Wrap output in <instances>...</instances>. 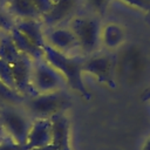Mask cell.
Listing matches in <instances>:
<instances>
[{
  "instance_id": "cell-3",
  "label": "cell",
  "mask_w": 150,
  "mask_h": 150,
  "mask_svg": "<svg viewBox=\"0 0 150 150\" xmlns=\"http://www.w3.org/2000/svg\"><path fill=\"white\" fill-rule=\"evenodd\" d=\"M23 103L26 110L34 118H50L56 114L66 112L71 105V98L63 89L27 97Z\"/></svg>"
},
{
  "instance_id": "cell-16",
  "label": "cell",
  "mask_w": 150,
  "mask_h": 150,
  "mask_svg": "<svg viewBox=\"0 0 150 150\" xmlns=\"http://www.w3.org/2000/svg\"><path fill=\"white\" fill-rule=\"evenodd\" d=\"M9 35H11L13 42L15 43L16 48L19 49V52H20L22 55L28 56V57L32 59L33 61L45 57L43 49L40 48L39 46H36L34 42H32L26 35H23V34H22L20 30H18L15 27L9 32Z\"/></svg>"
},
{
  "instance_id": "cell-19",
  "label": "cell",
  "mask_w": 150,
  "mask_h": 150,
  "mask_svg": "<svg viewBox=\"0 0 150 150\" xmlns=\"http://www.w3.org/2000/svg\"><path fill=\"white\" fill-rule=\"evenodd\" d=\"M0 81L4 82L7 87H9L12 90L16 91L15 86H14L13 73H12V64L6 61H2V60H0Z\"/></svg>"
},
{
  "instance_id": "cell-21",
  "label": "cell",
  "mask_w": 150,
  "mask_h": 150,
  "mask_svg": "<svg viewBox=\"0 0 150 150\" xmlns=\"http://www.w3.org/2000/svg\"><path fill=\"white\" fill-rule=\"evenodd\" d=\"M15 27V20L7 13L5 8L0 7V32L9 33Z\"/></svg>"
},
{
  "instance_id": "cell-1",
  "label": "cell",
  "mask_w": 150,
  "mask_h": 150,
  "mask_svg": "<svg viewBox=\"0 0 150 150\" xmlns=\"http://www.w3.org/2000/svg\"><path fill=\"white\" fill-rule=\"evenodd\" d=\"M45 53V59L47 62H49L55 69L59 70V73L63 76L66 80V83L69 88H71L74 91H76L81 97L84 100H90L91 94L87 89L84 82H83V61L84 57L81 54L75 55H68L64 53H61L49 45H45L42 48Z\"/></svg>"
},
{
  "instance_id": "cell-2",
  "label": "cell",
  "mask_w": 150,
  "mask_h": 150,
  "mask_svg": "<svg viewBox=\"0 0 150 150\" xmlns=\"http://www.w3.org/2000/svg\"><path fill=\"white\" fill-rule=\"evenodd\" d=\"M67 25L75 34L80 53L83 56H89L100 52L102 29L101 18L94 14L75 15Z\"/></svg>"
},
{
  "instance_id": "cell-11",
  "label": "cell",
  "mask_w": 150,
  "mask_h": 150,
  "mask_svg": "<svg viewBox=\"0 0 150 150\" xmlns=\"http://www.w3.org/2000/svg\"><path fill=\"white\" fill-rule=\"evenodd\" d=\"M52 143V124L50 118H34L32 121L27 141L26 150H34Z\"/></svg>"
},
{
  "instance_id": "cell-12",
  "label": "cell",
  "mask_w": 150,
  "mask_h": 150,
  "mask_svg": "<svg viewBox=\"0 0 150 150\" xmlns=\"http://www.w3.org/2000/svg\"><path fill=\"white\" fill-rule=\"evenodd\" d=\"M50 124H52V144L60 150H71L70 125L66 112H61L52 116Z\"/></svg>"
},
{
  "instance_id": "cell-14",
  "label": "cell",
  "mask_w": 150,
  "mask_h": 150,
  "mask_svg": "<svg viewBox=\"0 0 150 150\" xmlns=\"http://www.w3.org/2000/svg\"><path fill=\"white\" fill-rule=\"evenodd\" d=\"M5 9L14 20H41V14L32 0H9Z\"/></svg>"
},
{
  "instance_id": "cell-10",
  "label": "cell",
  "mask_w": 150,
  "mask_h": 150,
  "mask_svg": "<svg viewBox=\"0 0 150 150\" xmlns=\"http://www.w3.org/2000/svg\"><path fill=\"white\" fill-rule=\"evenodd\" d=\"M81 0H59L52 7V9L41 18L43 28L60 26L68 23L79 9Z\"/></svg>"
},
{
  "instance_id": "cell-6",
  "label": "cell",
  "mask_w": 150,
  "mask_h": 150,
  "mask_svg": "<svg viewBox=\"0 0 150 150\" xmlns=\"http://www.w3.org/2000/svg\"><path fill=\"white\" fill-rule=\"evenodd\" d=\"M0 121L6 135L19 144L25 145L32 124L28 116L14 108H2L0 110Z\"/></svg>"
},
{
  "instance_id": "cell-8",
  "label": "cell",
  "mask_w": 150,
  "mask_h": 150,
  "mask_svg": "<svg viewBox=\"0 0 150 150\" xmlns=\"http://www.w3.org/2000/svg\"><path fill=\"white\" fill-rule=\"evenodd\" d=\"M45 39L47 45L61 53L68 55L81 54L77 39L73 30L68 27V25H60L45 28Z\"/></svg>"
},
{
  "instance_id": "cell-27",
  "label": "cell",
  "mask_w": 150,
  "mask_h": 150,
  "mask_svg": "<svg viewBox=\"0 0 150 150\" xmlns=\"http://www.w3.org/2000/svg\"><path fill=\"white\" fill-rule=\"evenodd\" d=\"M142 150H150V136L146 138V141L144 142L143 146H142Z\"/></svg>"
},
{
  "instance_id": "cell-18",
  "label": "cell",
  "mask_w": 150,
  "mask_h": 150,
  "mask_svg": "<svg viewBox=\"0 0 150 150\" xmlns=\"http://www.w3.org/2000/svg\"><path fill=\"white\" fill-rule=\"evenodd\" d=\"M86 7L90 11V14H94L98 18H103L109 7L110 0H83Z\"/></svg>"
},
{
  "instance_id": "cell-29",
  "label": "cell",
  "mask_w": 150,
  "mask_h": 150,
  "mask_svg": "<svg viewBox=\"0 0 150 150\" xmlns=\"http://www.w3.org/2000/svg\"><path fill=\"white\" fill-rule=\"evenodd\" d=\"M9 0H0V7L1 8H5V6H6V4L8 2Z\"/></svg>"
},
{
  "instance_id": "cell-20",
  "label": "cell",
  "mask_w": 150,
  "mask_h": 150,
  "mask_svg": "<svg viewBox=\"0 0 150 150\" xmlns=\"http://www.w3.org/2000/svg\"><path fill=\"white\" fill-rule=\"evenodd\" d=\"M0 100L11 103H23L26 98L20 94H18L16 91L12 90L9 87H7L4 82L0 81Z\"/></svg>"
},
{
  "instance_id": "cell-9",
  "label": "cell",
  "mask_w": 150,
  "mask_h": 150,
  "mask_svg": "<svg viewBox=\"0 0 150 150\" xmlns=\"http://www.w3.org/2000/svg\"><path fill=\"white\" fill-rule=\"evenodd\" d=\"M32 68H33V60L22 54L12 64V73H13L15 89L25 98L38 95L35 94L32 87Z\"/></svg>"
},
{
  "instance_id": "cell-5",
  "label": "cell",
  "mask_w": 150,
  "mask_h": 150,
  "mask_svg": "<svg viewBox=\"0 0 150 150\" xmlns=\"http://www.w3.org/2000/svg\"><path fill=\"white\" fill-rule=\"evenodd\" d=\"M66 80L46 59L33 61L32 87L35 94H47L66 89Z\"/></svg>"
},
{
  "instance_id": "cell-32",
  "label": "cell",
  "mask_w": 150,
  "mask_h": 150,
  "mask_svg": "<svg viewBox=\"0 0 150 150\" xmlns=\"http://www.w3.org/2000/svg\"><path fill=\"white\" fill-rule=\"evenodd\" d=\"M0 110H1V108H0Z\"/></svg>"
},
{
  "instance_id": "cell-25",
  "label": "cell",
  "mask_w": 150,
  "mask_h": 150,
  "mask_svg": "<svg viewBox=\"0 0 150 150\" xmlns=\"http://www.w3.org/2000/svg\"><path fill=\"white\" fill-rule=\"evenodd\" d=\"M34 150H60V149H57L55 145H53V144L50 143V144H48V145H45V146H42V148L34 149Z\"/></svg>"
},
{
  "instance_id": "cell-23",
  "label": "cell",
  "mask_w": 150,
  "mask_h": 150,
  "mask_svg": "<svg viewBox=\"0 0 150 150\" xmlns=\"http://www.w3.org/2000/svg\"><path fill=\"white\" fill-rule=\"evenodd\" d=\"M0 150H26L25 145L19 144L8 135H5L0 139Z\"/></svg>"
},
{
  "instance_id": "cell-22",
  "label": "cell",
  "mask_w": 150,
  "mask_h": 150,
  "mask_svg": "<svg viewBox=\"0 0 150 150\" xmlns=\"http://www.w3.org/2000/svg\"><path fill=\"white\" fill-rule=\"evenodd\" d=\"M120 1H122L123 4L135 8L137 11L150 14V0H120Z\"/></svg>"
},
{
  "instance_id": "cell-13",
  "label": "cell",
  "mask_w": 150,
  "mask_h": 150,
  "mask_svg": "<svg viewBox=\"0 0 150 150\" xmlns=\"http://www.w3.org/2000/svg\"><path fill=\"white\" fill-rule=\"evenodd\" d=\"M127 33L122 25L117 22H108L102 25L101 29V47L107 52L116 53L125 42Z\"/></svg>"
},
{
  "instance_id": "cell-7",
  "label": "cell",
  "mask_w": 150,
  "mask_h": 150,
  "mask_svg": "<svg viewBox=\"0 0 150 150\" xmlns=\"http://www.w3.org/2000/svg\"><path fill=\"white\" fill-rule=\"evenodd\" d=\"M122 61L117 60L116 70L122 69L123 76L131 82H137L146 70V56L139 46L132 45L122 54Z\"/></svg>"
},
{
  "instance_id": "cell-15",
  "label": "cell",
  "mask_w": 150,
  "mask_h": 150,
  "mask_svg": "<svg viewBox=\"0 0 150 150\" xmlns=\"http://www.w3.org/2000/svg\"><path fill=\"white\" fill-rule=\"evenodd\" d=\"M15 28L40 48L45 47V28L41 20H15Z\"/></svg>"
},
{
  "instance_id": "cell-31",
  "label": "cell",
  "mask_w": 150,
  "mask_h": 150,
  "mask_svg": "<svg viewBox=\"0 0 150 150\" xmlns=\"http://www.w3.org/2000/svg\"><path fill=\"white\" fill-rule=\"evenodd\" d=\"M1 33H4V32H0V35H1Z\"/></svg>"
},
{
  "instance_id": "cell-4",
  "label": "cell",
  "mask_w": 150,
  "mask_h": 150,
  "mask_svg": "<svg viewBox=\"0 0 150 150\" xmlns=\"http://www.w3.org/2000/svg\"><path fill=\"white\" fill-rule=\"evenodd\" d=\"M116 62L117 54L111 52H97L86 56L82 66L83 73L91 74L96 80L110 88L116 87Z\"/></svg>"
},
{
  "instance_id": "cell-17",
  "label": "cell",
  "mask_w": 150,
  "mask_h": 150,
  "mask_svg": "<svg viewBox=\"0 0 150 150\" xmlns=\"http://www.w3.org/2000/svg\"><path fill=\"white\" fill-rule=\"evenodd\" d=\"M20 55L21 53L19 52L15 43L13 42L9 33H1L0 35V60L13 64L20 57Z\"/></svg>"
},
{
  "instance_id": "cell-30",
  "label": "cell",
  "mask_w": 150,
  "mask_h": 150,
  "mask_svg": "<svg viewBox=\"0 0 150 150\" xmlns=\"http://www.w3.org/2000/svg\"><path fill=\"white\" fill-rule=\"evenodd\" d=\"M57 1H59V0H52V2H53V4H55V2H57Z\"/></svg>"
},
{
  "instance_id": "cell-24",
  "label": "cell",
  "mask_w": 150,
  "mask_h": 150,
  "mask_svg": "<svg viewBox=\"0 0 150 150\" xmlns=\"http://www.w3.org/2000/svg\"><path fill=\"white\" fill-rule=\"evenodd\" d=\"M32 2L34 4V6L36 7V9L39 11V13L41 14V18L45 14H47L52 9V7L54 5L52 2V0H32Z\"/></svg>"
},
{
  "instance_id": "cell-26",
  "label": "cell",
  "mask_w": 150,
  "mask_h": 150,
  "mask_svg": "<svg viewBox=\"0 0 150 150\" xmlns=\"http://www.w3.org/2000/svg\"><path fill=\"white\" fill-rule=\"evenodd\" d=\"M142 100L143 101H150V87L146 90H144V93L142 95Z\"/></svg>"
},
{
  "instance_id": "cell-28",
  "label": "cell",
  "mask_w": 150,
  "mask_h": 150,
  "mask_svg": "<svg viewBox=\"0 0 150 150\" xmlns=\"http://www.w3.org/2000/svg\"><path fill=\"white\" fill-rule=\"evenodd\" d=\"M6 135V132H5V130H4V127H2V123H1V121H0V139L4 137Z\"/></svg>"
}]
</instances>
